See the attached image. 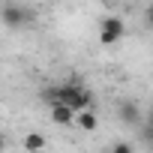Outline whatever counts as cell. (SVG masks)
<instances>
[{"label": "cell", "instance_id": "9c48e42d", "mask_svg": "<svg viewBox=\"0 0 153 153\" xmlns=\"http://www.w3.org/2000/svg\"><path fill=\"white\" fill-rule=\"evenodd\" d=\"M141 141H144V144H150V141H153V129H150L147 123L141 126Z\"/></svg>", "mask_w": 153, "mask_h": 153}, {"label": "cell", "instance_id": "ba28073f", "mask_svg": "<svg viewBox=\"0 0 153 153\" xmlns=\"http://www.w3.org/2000/svg\"><path fill=\"white\" fill-rule=\"evenodd\" d=\"M108 153H135V147H132V144H129V141H114V144H111V150H108Z\"/></svg>", "mask_w": 153, "mask_h": 153}, {"label": "cell", "instance_id": "277c9868", "mask_svg": "<svg viewBox=\"0 0 153 153\" xmlns=\"http://www.w3.org/2000/svg\"><path fill=\"white\" fill-rule=\"evenodd\" d=\"M117 117H120L126 126H141V120H144V114H141V105H138V102H120Z\"/></svg>", "mask_w": 153, "mask_h": 153}, {"label": "cell", "instance_id": "6da1fadb", "mask_svg": "<svg viewBox=\"0 0 153 153\" xmlns=\"http://www.w3.org/2000/svg\"><path fill=\"white\" fill-rule=\"evenodd\" d=\"M57 102L66 105V108H72L75 114H78V111H93V93H90V87L81 84V81H75V78L57 84Z\"/></svg>", "mask_w": 153, "mask_h": 153}, {"label": "cell", "instance_id": "30bf717a", "mask_svg": "<svg viewBox=\"0 0 153 153\" xmlns=\"http://www.w3.org/2000/svg\"><path fill=\"white\" fill-rule=\"evenodd\" d=\"M3 147H6V138H3V132H0V153H3Z\"/></svg>", "mask_w": 153, "mask_h": 153}, {"label": "cell", "instance_id": "7a4b0ae2", "mask_svg": "<svg viewBox=\"0 0 153 153\" xmlns=\"http://www.w3.org/2000/svg\"><path fill=\"white\" fill-rule=\"evenodd\" d=\"M0 21H3V27H9V30H18V27H27L33 21V12L27 6H21V3H3Z\"/></svg>", "mask_w": 153, "mask_h": 153}, {"label": "cell", "instance_id": "5b68a950", "mask_svg": "<svg viewBox=\"0 0 153 153\" xmlns=\"http://www.w3.org/2000/svg\"><path fill=\"white\" fill-rule=\"evenodd\" d=\"M51 120L57 126H69V123H75V111L66 108V105H60V102H54L51 105Z\"/></svg>", "mask_w": 153, "mask_h": 153}, {"label": "cell", "instance_id": "52a82bcc", "mask_svg": "<svg viewBox=\"0 0 153 153\" xmlns=\"http://www.w3.org/2000/svg\"><path fill=\"white\" fill-rule=\"evenodd\" d=\"M45 147V135L42 132H30V135H24V150L27 153H39Z\"/></svg>", "mask_w": 153, "mask_h": 153}, {"label": "cell", "instance_id": "8992f818", "mask_svg": "<svg viewBox=\"0 0 153 153\" xmlns=\"http://www.w3.org/2000/svg\"><path fill=\"white\" fill-rule=\"evenodd\" d=\"M75 123H78V129H84V132H93L99 126V120H96L93 111H78V114H75Z\"/></svg>", "mask_w": 153, "mask_h": 153}, {"label": "cell", "instance_id": "3957f363", "mask_svg": "<svg viewBox=\"0 0 153 153\" xmlns=\"http://www.w3.org/2000/svg\"><path fill=\"white\" fill-rule=\"evenodd\" d=\"M126 36V24H123V18H117V15H105L102 18V27H99V42L102 45H114V42H120Z\"/></svg>", "mask_w": 153, "mask_h": 153}]
</instances>
